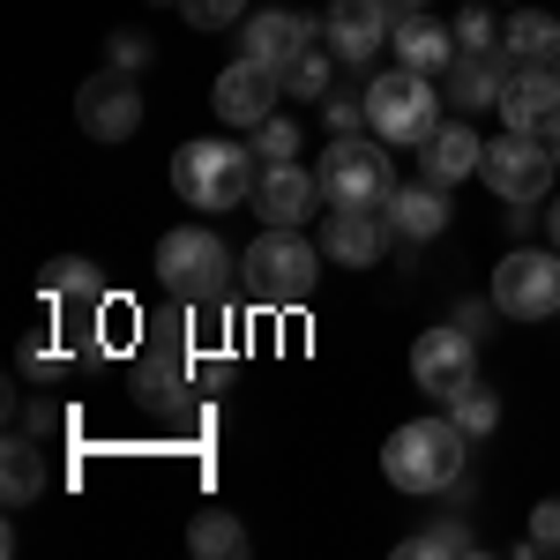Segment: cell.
Returning <instances> with one entry per match:
<instances>
[{
	"label": "cell",
	"mask_w": 560,
	"mask_h": 560,
	"mask_svg": "<svg viewBox=\"0 0 560 560\" xmlns=\"http://www.w3.org/2000/svg\"><path fill=\"white\" fill-rule=\"evenodd\" d=\"M31 433H60V411L52 404H31Z\"/></svg>",
	"instance_id": "cell-36"
},
{
	"label": "cell",
	"mask_w": 560,
	"mask_h": 560,
	"mask_svg": "<svg viewBox=\"0 0 560 560\" xmlns=\"http://www.w3.org/2000/svg\"><path fill=\"white\" fill-rule=\"evenodd\" d=\"M419 165H427V179H441V187H464V179L486 165V142H478V128L456 113V120H441V128L419 142Z\"/></svg>",
	"instance_id": "cell-20"
},
{
	"label": "cell",
	"mask_w": 560,
	"mask_h": 560,
	"mask_svg": "<svg viewBox=\"0 0 560 560\" xmlns=\"http://www.w3.org/2000/svg\"><path fill=\"white\" fill-rule=\"evenodd\" d=\"M158 284L173 292L179 306H202V300H224L232 292V255L210 224H179L158 240Z\"/></svg>",
	"instance_id": "cell-5"
},
{
	"label": "cell",
	"mask_w": 560,
	"mask_h": 560,
	"mask_svg": "<svg viewBox=\"0 0 560 560\" xmlns=\"http://www.w3.org/2000/svg\"><path fill=\"white\" fill-rule=\"evenodd\" d=\"M322 240H300V224H261V240L240 255V277L261 306H300L322 284Z\"/></svg>",
	"instance_id": "cell-3"
},
{
	"label": "cell",
	"mask_w": 560,
	"mask_h": 560,
	"mask_svg": "<svg viewBox=\"0 0 560 560\" xmlns=\"http://www.w3.org/2000/svg\"><path fill=\"white\" fill-rule=\"evenodd\" d=\"M306 45H314V15H300V8H261V15H247L240 23V52L247 60H261V68H292Z\"/></svg>",
	"instance_id": "cell-15"
},
{
	"label": "cell",
	"mask_w": 560,
	"mask_h": 560,
	"mask_svg": "<svg viewBox=\"0 0 560 560\" xmlns=\"http://www.w3.org/2000/svg\"><path fill=\"white\" fill-rule=\"evenodd\" d=\"M45 486H52L45 448L31 441V433H15V441L0 448V493H8V509H31V501H45Z\"/></svg>",
	"instance_id": "cell-22"
},
{
	"label": "cell",
	"mask_w": 560,
	"mask_h": 560,
	"mask_svg": "<svg viewBox=\"0 0 560 560\" xmlns=\"http://www.w3.org/2000/svg\"><path fill=\"white\" fill-rule=\"evenodd\" d=\"M546 232H553V247H560V202H546Z\"/></svg>",
	"instance_id": "cell-37"
},
{
	"label": "cell",
	"mask_w": 560,
	"mask_h": 560,
	"mask_svg": "<svg viewBox=\"0 0 560 560\" xmlns=\"http://www.w3.org/2000/svg\"><path fill=\"white\" fill-rule=\"evenodd\" d=\"M493 314H501V306H493V292H486V300H464V306H456V322H464L471 337H486V329H493Z\"/></svg>",
	"instance_id": "cell-35"
},
{
	"label": "cell",
	"mask_w": 560,
	"mask_h": 560,
	"mask_svg": "<svg viewBox=\"0 0 560 560\" xmlns=\"http://www.w3.org/2000/svg\"><path fill=\"white\" fill-rule=\"evenodd\" d=\"M486 187L501 195V202H546V187H553V150H546V135H501V142H486Z\"/></svg>",
	"instance_id": "cell-9"
},
{
	"label": "cell",
	"mask_w": 560,
	"mask_h": 560,
	"mask_svg": "<svg viewBox=\"0 0 560 560\" xmlns=\"http://www.w3.org/2000/svg\"><path fill=\"white\" fill-rule=\"evenodd\" d=\"M105 60H113L120 75H142V68H150V38H142V31H120V38L105 45Z\"/></svg>",
	"instance_id": "cell-32"
},
{
	"label": "cell",
	"mask_w": 560,
	"mask_h": 560,
	"mask_svg": "<svg viewBox=\"0 0 560 560\" xmlns=\"http://www.w3.org/2000/svg\"><path fill=\"white\" fill-rule=\"evenodd\" d=\"M509 75H516V60H509V52H456V68L441 75V97L471 120V113H486V105H501Z\"/></svg>",
	"instance_id": "cell-18"
},
{
	"label": "cell",
	"mask_w": 560,
	"mask_h": 560,
	"mask_svg": "<svg viewBox=\"0 0 560 560\" xmlns=\"http://www.w3.org/2000/svg\"><path fill=\"white\" fill-rule=\"evenodd\" d=\"M396 8H433V0H396Z\"/></svg>",
	"instance_id": "cell-39"
},
{
	"label": "cell",
	"mask_w": 560,
	"mask_h": 560,
	"mask_svg": "<svg viewBox=\"0 0 560 560\" xmlns=\"http://www.w3.org/2000/svg\"><path fill=\"white\" fill-rule=\"evenodd\" d=\"M15 359H23V382H60L75 351H68V337L45 322V329H31V337H23V351H15Z\"/></svg>",
	"instance_id": "cell-26"
},
{
	"label": "cell",
	"mask_w": 560,
	"mask_h": 560,
	"mask_svg": "<svg viewBox=\"0 0 560 560\" xmlns=\"http://www.w3.org/2000/svg\"><path fill=\"white\" fill-rule=\"evenodd\" d=\"M255 179H261V158L255 142H179L173 158V187L179 202H195V210H240V202H255Z\"/></svg>",
	"instance_id": "cell-2"
},
{
	"label": "cell",
	"mask_w": 560,
	"mask_h": 560,
	"mask_svg": "<svg viewBox=\"0 0 560 560\" xmlns=\"http://www.w3.org/2000/svg\"><path fill=\"white\" fill-rule=\"evenodd\" d=\"M464 448H471V433L448 411L441 419H411V427H396L382 441V478L404 486V493H448L464 478Z\"/></svg>",
	"instance_id": "cell-1"
},
{
	"label": "cell",
	"mask_w": 560,
	"mask_h": 560,
	"mask_svg": "<svg viewBox=\"0 0 560 560\" xmlns=\"http://www.w3.org/2000/svg\"><path fill=\"white\" fill-rule=\"evenodd\" d=\"M388 240H396L388 210H329V224H322V255L345 261V269H366V261H382V255H388Z\"/></svg>",
	"instance_id": "cell-16"
},
{
	"label": "cell",
	"mask_w": 560,
	"mask_h": 560,
	"mask_svg": "<svg viewBox=\"0 0 560 560\" xmlns=\"http://www.w3.org/2000/svg\"><path fill=\"white\" fill-rule=\"evenodd\" d=\"M411 382L427 388L433 404H448L456 388L478 382V337L456 322V329H427L419 345H411Z\"/></svg>",
	"instance_id": "cell-10"
},
{
	"label": "cell",
	"mask_w": 560,
	"mask_h": 560,
	"mask_svg": "<svg viewBox=\"0 0 560 560\" xmlns=\"http://www.w3.org/2000/svg\"><path fill=\"white\" fill-rule=\"evenodd\" d=\"M322 202L329 210H382L388 195H396V173H388V150L382 142H359V135H337L329 150H322Z\"/></svg>",
	"instance_id": "cell-6"
},
{
	"label": "cell",
	"mask_w": 560,
	"mask_h": 560,
	"mask_svg": "<svg viewBox=\"0 0 560 560\" xmlns=\"http://www.w3.org/2000/svg\"><path fill=\"white\" fill-rule=\"evenodd\" d=\"M179 15L195 31H224V23H247V0H179Z\"/></svg>",
	"instance_id": "cell-31"
},
{
	"label": "cell",
	"mask_w": 560,
	"mask_h": 560,
	"mask_svg": "<svg viewBox=\"0 0 560 560\" xmlns=\"http://www.w3.org/2000/svg\"><path fill=\"white\" fill-rule=\"evenodd\" d=\"M493 306L509 322H553L560 314V247H516L493 261Z\"/></svg>",
	"instance_id": "cell-8"
},
{
	"label": "cell",
	"mask_w": 560,
	"mask_h": 560,
	"mask_svg": "<svg viewBox=\"0 0 560 560\" xmlns=\"http://www.w3.org/2000/svg\"><path fill=\"white\" fill-rule=\"evenodd\" d=\"M396 0H329V15H322V45L345 60V68H359V60H374L388 38H396Z\"/></svg>",
	"instance_id": "cell-11"
},
{
	"label": "cell",
	"mask_w": 560,
	"mask_h": 560,
	"mask_svg": "<svg viewBox=\"0 0 560 560\" xmlns=\"http://www.w3.org/2000/svg\"><path fill=\"white\" fill-rule=\"evenodd\" d=\"M277 90H284V75L240 52V60H232V68L217 75L210 105H217V120H224V128H261V120L277 113Z\"/></svg>",
	"instance_id": "cell-13"
},
{
	"label": "cell",
	"mask_w": 560,
	"mask_h": 560,
	"mask_svg": "<svg viewBox=\"0 0 560 560\" xmlns=\"http://www.w3.org/2000/svg\"><path fill=\"white\" fill-rule=\"evenodd\" d=\"M501 52H509V60H560V15L516 0V15L501 23Z\"/></svg>",
	"instance_id": "cell-23"
},
{
	"label": "cell",
	"mask_w": 560,
	"mask_h": 560,
	"mask_svg": "<svg viewBox=\"0 0 560 560\" xmlns=\"http://www.w3.org/2000/svg\"><path fill=\"white\" fill-rule=\"evenodd\" d=\"M128 382H135V404H142V411H165V419H179V411L195 404V388L217 382V366L187 359V329H179L173 345H165V337H150V345L135 351Z\"/></svg>",
	"instance_id": "cell-7"
},
{
	"label": "cell",
	"mask_w": 560,
	"mask_h": 560,
	"mask_svg": "<svg viewBox=\"0 0 560 560\" xmlns=\"http://www.w3.org/2000/svg\"><path fill=\"white\" fill-rule=\"evenodd\" d=\"M546 150H553V165H560V128H553V135H546Z\"/></svg>",
	"instance_id": "cell-38"
},
{
	"label": "cell",
	"mask_w": 560,
	"mask_h": 560,
	"mask_svg": "<svg viewBox=\"0 0 560 560\" xmlns=\"http://www.w3.org/2000/svg\"><path fill=\"white\" fill-rule=\"evenodd\" d=\"M337 68H345V60H337L329 45H306L300 60L284 68V97H314V105H322V97L337 90Z\"/></svg>",
	"instance_id": "cell-25"
},
{
	"label": "cell",
	"mask_w": 560,
	"mask_h": 560,
	"mask_svg": "<svg viewBox=\"0 0 560 560\" xmlns=\"http://www.w3.org/2000/svg\"><path fill=\"white\" fill-rule=\"evenodd\" d=\"M433 553H471V530L464 523H433L419 538H404V560H433Z\"/></svg>",
	"instance_id": "cell-28"
},
{
	"label": "cell",
	"mask_w": 560,
	"mask_h": 560,
	"mask_svg": "<svg viewBox=\"0 0 560 560\" xmlns=\"http://www.w3.org/2000/svg\"><path fill=\"white\" fill-rule=\"evenodd\" d=\"M322 113H329V128H337V135L366 128V97H345V90H329V97H322Z\"/></svg>",
	"instance_id": "cell-33"
},
{
	"label": "cell",
	"mask_w": 560,
	"mask_h": 560,
	"mask_svg": "<svg viewBox=\"0 0 560 560\" xmlns=\"http://www.w3.org/2000/svg\"><path fill=\"white\" fill-rule=\"evenodd\" d=\"M187 546L202 560H240L247 553V530H240V516H224V509H202V516L187 523Z\"/></svg>",
	"instance_id": "cell-24"
},
{
	"label": "cell",
	"mask_w": 560,
	"mask_h": 560,
	"mask_svg": "<svg viewBox=\"0 0 560 560\" xmlns=\"http://www.w3.org/2000/svg\"><path fill=\"white\" fill-rule=\"evenodd\" d=\"M448 419H456V427L471 433V441H486V433L501 427V396H493V388H486V382L456 388V396H448Z\"/></svg>",
	"instance_id": "cell-27"
},
{
	"label": "cell",
	"mask_w": 560,
	"mask_h": 560,
	"mask_svg": "<svg viewBox=\"0 0 560 560\" xmlns=\"http://www.w3.org/2000/svg\"><path fill=\"white\" fill-rule=\"evenodd\" d=\"M530 553H560V501L530 509Z\"/></svg>",
	"instance_id": "cell-34"
},
{
	"label": "cell",
	"mask_w": 560,
	"mask_h": 560,
	"mask_svg": "<svg viewBox=\"0 0 560 560\" xmlns=\"http://www.w3.org/2000/svg\"><path fill=\"white\" fill-rule=\"evenodd\" d=\"M255 158H261V165H292V158H300V128L269 113V120L255 128Z\"/></svg>",
	"instance_id": "cell-29"
},
{
	"label": "cell",
	"mask_w": 560,
	"mask_h": 560,
	"mask_svg": "<svg viewBox=\"0 0 560 560\" xmlns=\"http://www.w3.org/2000/svg\"><path fill=\"white\" fill-rule=\"evenodd\" d=\"M255 210H261V224H306V217L322 210V179L306 173L300 158H292V165H261Z\"/></svg>",
	"instance_id": "cell-19"
},
{
	"label": "cell",
	"mask_w": 560,
	"mask_h": 560,
	"mask_svg": "<svg viewBox=\"0 0 560 560\" xmlns=\"http://www.w3.org/2000/svg\"><path fill=\"white\" fill-rule=\"evenodd\" d=\"M501 120L516 135H553L560 128V68L553 60H516V75L501 90Z\"/></svg>",
	"instance_id": "cell-14"
},
{
	"label": "cell",
	"mask_w": 560,
	"mask_h": 560,
	"mask_svg": "<svg viewBox=\"0 0 560 560\" xmlns=\"http://www.w3.org/2000/svg\"><path fill=\"white\" fill-rule=\"evenodd\" d=\"M441 128V83L433 75H419V68H388V75H374L366 83V135L374 142H427V135Z\"/></svg>",
	"instance_id": "cell-4"
},
{
	"label": "cell",
	"mask_w": 560,
	"mask_h": 560,
	"mask_svg": "<svg viewBox=\"0 0 560 560\" xmlns=\"http://www.w3.org/2000/svg\"><path fill=\"white\" fill-rule=\"evenodd\" d=\"M75 120H83L90 142H128V135L142 128V90H135V75H120V68L90 75V83L75 90Z\"/></svg>",
	"instance_id": "cell-12"
},
{
	"label": "cell",
	"mask_w": 560,
	"mask_h": 560,
	"mask_svg": "<svg viewBox=\"0 0 560 560\" xmlns=\"http://www.w3.org/2000/svg\"><path fill=\"white\" fill-rule=\"evenodd\" d=\"M388 45H396L404 68H419V75H433V83L456 68V23H441V15H427V8H404Z\"/></svg>",
	"instance_id": "cell-17"
},
{
	"label": "cell",
	"mask_w": 560,
	"mask_h": 560,
	"mask_svg": "<svg viewBox=\"0 0 560 560\" xmlns=\"http://www.w3.org/2000/svg\"><path fill=\"white\" fill-rule=\"evenodd\" d=\"M382 210H388V224H396V240H441V232H448V187H441V179L396 187Z\"/></svg>",
	"instance_id": "cell-21"
},
{
	"label": "cell",
	"mask_w": 560,
	"mask_h": 560,
	"mask_svg": "<svg viewBox=\"0 0 560 560\" xmlns=\"http://www.w3.org/2000/svg\"><path fill=\"white\" fill-rule=\"evenodd\" d=\"M553 68H560V60H553Z\"/></svg>",
	"instance_id": "cell-40"
},
{
	"label": "cell",
	"mask_w": 560,
	"mask_h": 560,
	"mask_svg": "<svg viewBox=\"0 0 560 560\" xmlns=\"http://www.w3.org/2000/svg\"><path fill=\"white\" fill-rule=\"evenodd\" d=\"M456 52H501V23L486 8H464L456 15Z\"/></svg>",
	"instance_id": "cell-30"
}]
</instances>
